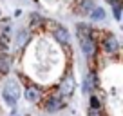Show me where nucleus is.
Here are the masks:
<instances>
[{
	"label": "nucleus",
	"instance_id": "2eb2a0df",
	"mask_svg": "<svg viewBox=\"0 0 123 116\" xmlns=\"http://www.w3.org/2000/svg\"><path fill=\"white\" fill-rule=\"evenodd\" d=\"M31 24H36V26H40V24H43V18H42L40 15H36V13H35V15L31 16Z\"/></svg>",
	"mask_w": 123,
	"mask_h": 116
},
{
	"label": "nucleus",
	"instance_id": "9b49d317",
	"mask_svg": "<svg viewBox=\"0 0 123 116\" xmlns=\"http://www.w3.org/2000/svg\"><path fill=\"white\" fill-rule=\"evenodd\" d=\"M76 6H78V9H80V13L89 15V11H91L96 4H94V0H76Z\"/></svg>",
	"mask_w": 123,
	"mask_h": 116
},
{
	"label": "nucleus",
	"instance_id": "7ed1b4c3",
	"mask_svg": "<svg viewBox=\"0 0 123 116\" xmlns=\"http://www.w3.org/2000/svg\"><path fill=\"white\" fill-rule=\"evenodd\" d=\"M100 45H101V49H103L109 56H116V54L119 53V40L116 38L112 33H109V35H105L103 38H101Z\"/></svg>",
	"mask_w": 123,
	"mask_h": 116
},
{
	"label": "nucleus",
	"instance_id": "f03ea898",
	"mask_svg": "<svg viewBox=\"0 0 123 116\" xmlns=\"http://www.w3.org/2000/svg\"><path fill=\"white\" fill-rule=\"evenodd\" d=\"M80 38V49L81 53L85 54L87 60H92V58H96L98 54V40L94 36H78Z\"/></svg>",
	"mask_w": 123,
	"mask_h": 116
},
{
	"label": "nucleus",
	"instance_id": "f257e3e1",
	"mask_svg": "<svg viewBox=\"0 0 123 116\" xmlns=\"http://www.w3.org/2000/svg\"><path fill=\"white\" fill-rule=\"evenodd\" d=\"M20 94H22L20 84L15 78H7V80L4 82V87H2V98L6 100V103H7L9 107H15L18 98H20Z\"/></svg>",
	"mask_w": 123,
	"mask_h": 116
},
{
	"label": "nucleus",
	"instance_id": "f8f14e48",
	"mask_svg": "<svg viewBox=\"0 0 123 116\" xmlns=\"http://www.w3.org/2000/svg\"><path fill=\"white\" fill-rule=\"evenodd\" d=\"M76 33H78V36H94V29L89 24H78Z\"/></svg>",
	"mask_w": 123,
	"mask_h": 116
},
{
	"label": "nucleus",
	"instance_id": "a211bd4d",
	"mask_svg": "<svg viewBox=\"0 0 123 116\" xmlns=\"http://www.w3.org/2000/svg\"><path fill=\"white\" fill-rule=\"evenodd\" d=\"M105 2H109V4L112 6V4H114V2H118V0H105Z\"/></svg>",
	"mask_w": 123,
	"mask_h": 116
},
{
	"label": "nucleus",
	"instance_id": "4468645a",
	"mask_svg": "<svg viewBox=\"0 0 123 116\" xmlns=\"http://www.w3.org/2000/svg\"><path fill=\"white\" fill-rule=\"evenodd\" d=\"M89 107H91V109H101L100 98H98L94 93H92V94H89Z\"/></svg>",
	"mask_w": 123,
	"mask_h": 116
},
{
	"label": "nucleus",
	"instance_id": "dca6fc26",
	"mask_svg": "<svg viewBox=\"0 0 123 116\" xmlns=\"http://www.w3.org/2000/svg\"><path fill=\"white\" fill-rule=\"evenodd\" d=\"M25 40H27V33H25V31H24V33L20 31V33H18V45H24V42H25Z\"/></svg>",
	"mask_w": 123,
	"mask_h": 116
},
{
	"label": "nucleus",
	"instance_id": "39448f33",
	"mask_svg": "<svg viewBox=\"0 0 123 116\" xmlns=\"http://www.w3.org/2000/svg\"><path fill=\"white\" fill-rule=\"evenodd\" d=\"M63 105H65V102H63V96H60V94H51V96H47L45 102H43V109H45L47 112H56V111H60V109H63Z\"/></svg>",
	"mask_w": 123,
	"mask_h": 116
},
{
	"label": "nucleus",
	"instance_id": "20e7f679",
	"mask_svg": "<svg viewBox=\"0 0 123 116\" xmlns=\"http://www.w3.org/2000/svg\"><path fill=\"white\" fill-rule=\"evenodd\" d=\"M24 96H25V100L29 102V103H42V100H43V91H42V87H38V85L29 84V85H25Z\"/></svg>",
	"mask_w": 123,
	"mask_h": 116
},
{
	"label": "nucleus",
	"instance_id": "1a4fd4ad",
	"mask_svg": "<svg viewBox=\"0 0 123 116\" xmlns=\"http://www.w3.org/2000/svg\"><path fill=\"white\" fill-rule=\"evenodd\" d=\"M11 71V58L7 51H0V76H7Z\"/></svg>",
	"mask_w": 123,
	"mask_h": 116
},
{
	"label": "nucleus",
	"instance_id": "f3484780",
	"mask_svg": "<svg viewBox=\"0 0 123 116\" xmlns=\"http://www.w3.org/2000/svg\"><path fill=\"white\" fill-rule=\"evenodd\" d=\"M89 116H101V112H100V109H91L89 107Z\"/></svg>",
	"mask_w": 123,
	"mask_h": 116
},
{
	"label": "nucleus",
	"instance_id": "423d86ee",
	"mask_svg": "<svg viewBox=\"0 0 123 116\" xmlns=\"http://www.w3.org/2000/svg\"><path fill=\"white\" fill-rule=\"evenodd\" d=\"M53 38L56 40L58 44H62V45H67L69 40H71V36H69V31H67L63 26H56L53 29Z\"/></svg>",
	"mask_w": 123,
	"mask_h": 116
},
{
	"label": "nucleus",
	"instance_id": "6e6552de",
	"mask_svg": "<svg viewBox=\"0 0 123 116\" xmlns=\"http://www.w3.org/2000/svg\"><path fill=\"white\" fill-rule=\"evenodd\" d=\"M73 91H74V78H73V74H67V80L62 82L60 89H58V94L65 98V96H71Z\"/></svg>",
	"mask_w": 123,
	"mask_h": 116
},
{
	"label": "nucleus",
	"instance_id": "0eeeda50",
	"mask_svg": "<svg viewBox=\"0 0 123 116\" xmlns=\"http://www.w3.org/2000/svg\"><path fill=\"white\" fill-rule=\"evenodd\" d=\"M81 87H83L85 94H92V93H94V89H96V74L92 73V71H89V73L85 74Z\"/></svg>",
	"mask_w": 123,
	"mask_h": 116
},
{
	"label": "nucleus",
	"instance_id": "9d476101",
	"mask_svg": "<svg viewBox=\"0 0 123 116\" xmlns=\"http://www.w3.org/2000/svg\"><path fill=\"white\" fill-rule=\"evenodd\" d=\"M89 16H91L92 22H101V20H105V16H107V11H105L103 7H100V6H94V7L89 11Z\"/></svg>",
	"mask_w": 123,
	"mask_h": 116
},
{
	"label": "nucleus",
	"instance_id": "ddd939ff",
	"mask_svg": "<svg viewBox=\"0 0 123 116\" xmlns=\"http://www.w3.org/2000/svg\"><path fill=\"white\" fill-rule=\"evenodd\" d=\"M121 9H123L121 0H118V2L112 4V13H114V18L118 20V22H121Z\"/></svg>",
	"mask_w": 123,
	"mask_h": 116
}]
</instances>
